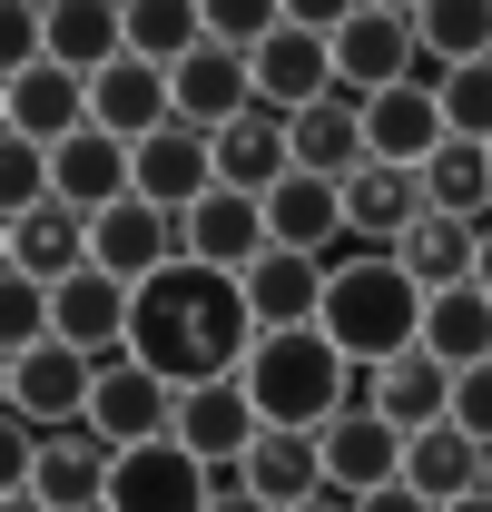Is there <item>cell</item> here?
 <instances>
[{
	"instance_id": "e575fe53",
	"label": "cell",
	"mask_w": 492,
	"mask_h": 512,
	"mask_svg": "<svg viewBox=\"0 0 492 512\" xmlns=\"http://www.w3.org/2000/svg\"><path fill=\"white\" fill-rule=\"evenodd\" d=\"M433 99H443V128H453V138L492 148V60H483V69H443V79H433Z\"/></svg>"
},
{
	"instance_id": "8992f818",
	"label": "cell",
	"mask_w": 492,
	"mask_h": 512,
	"mask_svg": "<svg viewBox=\"0 0 492 512\" xmlns=\"http://www.w3.org/2000/svg\"><path fill=\"white\" fill-rule=\"evenodd\" d=\"M414 60H424V50H414V10H374V0H365V10L335 20V89H345V99L404 89Z\"/></svg>"
},
{
	"instance_id": "836d02e7",
	"label": "cell",
	"mask_w": 492,
	"mask_h": 512,
	"mask_svg": "<svg viewBox=\"0 0 492 512\" xmlns=\"http://www.w3.org/2000/svg\"><path fill=\"white\" fill-rule=\"evenodd\" d=\"M414 50L433 60V79L443 69H483L492 60V0H433V10H414Z\"/></svg>"
},
{
	"instance_id": "30bf717a",
	"label": "cell",
	"mask_w": 492,
	"mask_h": 512,
	"mask_svg": "<svg viewBox=\"0 0 492 512\" xmlns=\"http://www.w3.org/2000/svg\"><path fill=\"white\" fill-rule=\"evenodd\" d=\"M89 256H99V266H109L119 286H148V276L187 266V227L168 217V207L128 197V207H109V217H89Z\"/></svg>"
},
{
	"instance_id": "603a6c76",
	"label": "cell",
	"mask_w": 492,
	"mask_h": 512,
	"mask_svg": "<svg viewBox=\"0 0 492 512\" xmlns=\"http://www.w3.org/2000/svg\"><path fill=\"white\" fill-rule=\"evenodd\" d=\"M404 483H414L433 512H453V503H473V493H492V453L473 444L463 424H433V434L404 444Z\"/></svg>"
},
{
	"instance_id": "e0dca14e",
	"label": "cell",
	"mask_w": 492,
	"mask_h": 512,
	"mask_svg": "<svg viewBox=\"0 0 492 512\" xmlns=\"http://www.w3.org/2000/svg\"><path fill=\"white\" fill-rule=\"evenodd\" d=\"M424 178L414 168H365V178H345V247H404L414 227H424Z\"/></svg>"
},
{
	"instance_id": "5b68a950",
	"label": "cell",
	"mask_w": 492,
	"mask_h": 512,
	"mask_svg": "<svg viewBox=\"0 0 492 512\" xmlns=\"http://www.w3.org/2000/svg\"><path fill=\"white\" fill-rule=\"evenodd\" d=\"M89 434H99L109 453L168 444V434H178V384L148 375L138 355H109V365H99V394H89Z\"/></svg>"
},
{
	"instance_id": "2e32d148",
	"label": "cell",
	"mask_w": 492,
	"mask_h": 512,
	"mask_svg": "<svg viewBox=\"0 0 492 512\" xmlns=\"http://www.w3.org/2000/svg\"><path fill=\"white\" fill-rule=\"evenodd\" d=\"M138 197L187 217L197 197H217V138H197L187 119H168L158 138H138Z\"/></svg>"
},
{
	"instance_id": "d6986e66",
	"label": "cell",
	"mask_w": 492,
	"mask_h": 512,
	"mask_svg": "<svg viewBox=\"0 0 492 512\" xmlns=\"http://www.w3.org/2000/svg\"><path fill=\"white\" fill-rule=\"evenodd\" d=\"M50 306H60V345H79V355H128V316H138V286H119L109 266H89V276H69V286H50Z\"/></svg>"
},
{
	"instance_id": "7c38bea8",
	"label": "cell",
	"mask_w": 492,
	"mask_h": 512,
	"mask_svg": "<svg viewBox=\"0 0 492 512\" xmlns=\"http://www.w3.org/2000/svg\"><path fill=\"white\" fill-rule=\"evenodd\" d=\"M0 128H10V138H30V148H69V138L89 128V79H69L60 60L0 79Z\"/></svg>"
},
{
	"instance_id": "9c48e42d",
	"label": "cell",
	"mask_w": 492,
	"mask_h": 512,
	"mask_svg": "<svg viewBox=\"0 0 492 512\" xmlns=\"http://www.w3.org/2000/svg\"><path fill=\"white\" fill-rule=\"evenodd\" d=\"M315 453H325V493H345V503H365V493H384V483H404V434H394L374 404H345V414L315 434Z\"/></svg>"
},
{
	"instance_id": "b9f144b4",
	"label": "cell",
	"mask_w": 492,
	"mask_h": 512,
	"mask_svg": "<svg viewBox=\"0 0 492 512\" xmlns=\"http://www.w3.org/2000/svg\"><path fill=\"white\" fill-rule=\"evenodd\" d=\"M473 286H483V296H492V227H483V266H473Z\"/></svg>"
},
{
	"instance_id": "cb8c5ba5",
	"label": "cell",
	"mask_w": 492,
	"mask_h": 512,
	"mask_svg": "<svg viewBox=\"0 0 492 512\" xmlns=\"http://www.w3.org/2000/svg\"><path fill=\"white\" fill-rule=\"evenodd\" d=\"M286 178H296V138H286V119H276V109H246L237 128H217V188L276 197Z\"/></svg>"
},
{
	"instance_id": "484cf974",
	"label": "cell",
	"mask_w": 492,
	"mask_h": 512,
	"mask_svg": "<svg viewBox=\"0 0 492 512\" xmlns=\"http://www.w3.org/2000/svg\"><path fill=\"white\" fill-rule=\"evenodd\" d=\"M266 237H276V247H296V256H325V266H335V256H345V188L296 168L286 188L266 197Z\"/></svg>"
},
{
	"instance_id": "52a82bcc",
	"label": "cell",
	"mask_w": 492,
	"mask_h": 512,
	"mask_svg": "<svg viewBox=\"0 0 492 512\" xmlns=\"http://www.w3.org/2000/svg\"><path fill=\"white\" fill-rule=\"evenodd\" d=\"M89 394H99V355H79V345H30V355H10V414L20 424H40V434H69V424H89Z\"/></svg>"
},
{
	"instance_id": "83f0119b",
	"label": "cell",
	"mask_w": 492,
	"mask_h": 512,
	"mask_svg": "<svg viewBox=\"0 0 492 512\" xmlns=\"http://www.w3.org/2000/svg\"><path fill=\"white\" fill-rule=\"evenodd\" d=\"M227 483H246L266 512H296L325 493V453H315V434H256V453H246Z\"/></svg>"
},
{
	"instance_id": "9a60e30c",
	"label": "cell",
	"mask_w": 492,
	"mask_h": 512,
	"mask_svg": "<svg viewBox=\"0 0 492 512\" xmlns=\"http://www.w3.org/2000/svg\"><path fill=\"white\" fill-rule=\"evenodd\" d=\"M237 286H246V316H256V335H296V325L325 316V256L266 247V256L237 276Z\"/></svg>"
},
{
	"instance_id": "4316f807",
	"label": "cell",
	"mask_w": 492,
	"mask_h": 512,
	"mask_svg": "<svg viewBox=\"0 0 492 512\" xmlns=\"http://www.w3.org/2000/svg\"><path fill=\"white\" fill-rule=\"evenodd\" d=\"M168 89H178V119L197 128V138H217V128H237L246 109H256V69H246L237 50H217V40H207Z\"/></svg>"
},
{
	"instance_id": "7a4b0ae2",
	"label": "cell",
	"mask_w": 492,
	"mask_h": 512,
	"mask_svg": "<svg viewBox=\"0 0 492 512\" xmlns=\"http://www.w3.org/2000/svg\"><path fill=\"white\" fill-rule=\"evenodd\" d=\"M424 286L404 276V256H384V247H345L335 266H325V335L345 345V365H394V355H414L424 345Z\"/></svg>"
},
{
	"instance_id": "4dcf8cb0",
	"label": "cell",
	"mask_w": 492,
	"mask_h": 512,
	"mask_svg": "<svg viewBox=\"0 0 492 512\" xmlns=\"http://www.w3.org/2000/svg\"><path fill=\"white\" fill-rule=\"evenodd\" d=\"M197 50H207V0H128V60L178 79Z\"/></svg>"
},
{
	"instance_id": "ffe728a7",
	"label": "cell",
	"mask_w": 492,
	"mask_h": 512,
	"mask_svg": "<svg viewBox=\"0 0 492 512\" xmlns=\"http://www.w3.org/2000/svg\"><path fill=\"white\" fill-rule=\"evenodd\" d=\"M99 256H89V217L79 207H30V217H10V276H30V286H69V276H89Z\"/></svg>"
},
{
	"instance_id": "7bdbcfd3",
	"label": "cell",
	"mask_w": 492,
	"mask_h": 512,
	"mask_svg": "<svg viewBox=\"0 0 492 512\" xmlns=\"http://www.w3.org/2000/svg\"><path fill=\"white\" fill-rule=\"evenodd\" d=\"M10 512H50V503H40V493H10Z\"/></svg>"
},
{
	"instance_id": "74e56055",
	"label": "cell",
	"mask_w": 492,
	"mask_h": 512,
	"mask_svg": "<svg viewBox=\"0 0 492 512\" xmlns=\"http://www.w3.org/2000/svg\"><path fill=\"white\" fill-rule=\"evenodd\" d=\"M453 424L473 434V444L492 453V365H473V375H453Z\"/></svg>"
},
{
	"instance_id": "d590c367",
	"label": "cell",
	"mask_w": 492,
	"mask_h": 512,
	"mask_svg": "<svg viewBox=\"0 0 492 512\" xmlns=\"http://www.w3.org/2000/svg\"><path fill=\"white\" fill-rule=\"evenodd\" d=\"M30 207H50V148L0 138V217H30Z\"/></svg>"
},
{
	"instance_id": "60d3db41",
	"label": "cell",
	"mask_w": 492,
	"mask_h": 512,
	"mask_svg": "<svg viewBox=\"0 0 492 512\" xmlns=\"http://www.w3.org/2000/svg\"><path fill=\"white\" fill-rule=\"evenodd\" d=\"M296 512H355V503H345V493H315V503H296Z\"/></svg>"
},
{
	"instance_id": "f1b7e54d",
	"label": "cell",
	"mask_w": 492,
	"mask_h": 512,
	"mask_svg": "<svg viewBox=\"0 0 492 512\" xmlns=\"http://www.w3.org/2000/svg\"><path fill=\"white\" fill-rule=\"evenodd\" d=\"M50 20V60L69 79H99V69L128 60V10H99V0H60V10H40Z\"/></svg>"
},
{
	"instance_id": "44dd1931",
	"label": "cell",
	"mask_w": 492,
	"mask_h": 512,
	"mask_svg": "<svg viewBox=\"0 0 492 512\" xmlns=\"http://www.w3.org/2000/svg\"><path fill=\"white\" fill-rule=\"evenodd\" d=\"M178 119V89H168V69H148V60H119V69H99L89 79V128H109V138H158V128Z\"/></svg>"
},
{
	"instance_id": "ac0fdd59",
	"label": "cell",
	"mask_w": 492,
	"mask_h": 512,
	"mask_svg": "<svg viewBox=\"0 0 492 512\" xmlns=\"http://www.w3.org/2000/svg\"><path fill=\"white\" fill-rule=\"evenodd\" d=\"M178 227H187V256H197V266H217V276H246L256 256L276 247V237H266V197H237V188L197 197Z\"/></svg>"
},
{
	"instance_id": "ab89813d",
	"label": "cell",
	"mask_w": 492,
	"mask_h": 512,
	"mask_svg": "<svg viewBox=\"0 0 492 512\" xmlns=\"http://www.w3.org/2000/svg\"><path fill=\"white\" fill-rule=\"evenodd\" d=\"M207 512H266V503H256L246 483H227V473H217V503H207Z\"/></svg>"
},
{
	"instance_id": "4fadbf2b",
	"label": "cell",
	"mask_w": 492,
	"mask_h": 512,
	"mask_svg": "<svg viewBox=\"0 0 492 512\" xmlns=\"http://www.w3.org/2000/svg\"><path fill=\"white\" fill-rule=\"evenodd\" d=\"M256 434H266V414L246 404V384H197V394H178V444L207 463V473H237L246 453H256Z\"/></svg>"
},
{
	"instance_id": "3957f363",
	"label": "cell",
	"mask_w": 492,
	"mask_h": 512,
	"mask_svg": "<svg viewBox=\"0 0 492 512\" xmlns=\"http://www.w3.org/2000/svg\"><path fill=\"white\" fill-rule=\"evenodd\" d=\"M246 404L266 414V434H325L345 404H365L355 394V365H345V345L325 335V325H296V335H256V355H246Z\"/></svg>"
},
{
	"instance_id": "8d00e7d4",
	"label": "cell",
	"mask_w": 492,
	"mask_h": 512,
	"mask_svg": "<svg viewBox=\"0 0 492 512\" xmlns=\"http://www.w3.org/2000/svg\"><path fill=\"white\" fill-rule=\"evenodd\" d=\"M276 20H286V10H266V0H207V40L237 50V60H256V50L276 40Z\"/></svg>"
},
{
	"instance_id": "d6a6232c",
	"label": "cell",
	"mask_w": 492,
	"mask_h": 512,
	"mask_svg": "<svg viewBox=\"0 0 492 512\" xmlns=\"http://www.w3.org/2000/svg\"><path fill=\"white\" fill-rule=\"evenodd\" d=\"M424 207H433V217H463V227H492V148L443 138L433 168H424Z\"/></svg>"
},
{
	"instance_id": "8fae6325",
	"label": "cell",
	"mask_w": 492,
	"mask_h": 512,
	"mask_svg": "<svg viewBox=\"0 0 492 512\" xmlns=\"http://www.w3.org/2000/svg\"><path fill=\"white\" fill-rule=\"evenodd\" d=\"M50 197H60V207H79V217L128 207V197H138V148H128V138H109V128H79L69 148H50Z\"/></svg>"
},
{
	"instance_id": "ee69618b",
	"label": "cell",
	"mask_w": 492,
	"mask_h": 512,
	"mask_svg": "<svg viewBox=\"0 0 492 512\" xmlns=\"http://www.w3.org/2000/svg\"><path fill=\"white\" fill-rule=\"evenodd\" d=\"M453 512H492V493H473V503H453Z\"/></svg>"
},
{
	"instance_id": "7402d4cb",
	"label": "cell",
	"mask_w": 492,
	"mask_h": 512,
	"mask_svg": "<svg viewBox=\"0 0 492 512\" xmlns=\"http://www.w3.org/2000/svg\"><path fill=\"white\" fill-rule=\"evenodd\" d=\"M365 404L414 444V434H433V424H453V375L414 345V355H394V365H374V375H365Z\"/></svg>"
},
{
	"instance_id": "6da1fadb",
	"label": "cell",
	"mask_w": 492,
	"mask_h": 512,
	"mask_svg": "<svg viewBox=\"0 0 492 512\" xmlns=\"http://www.w3.org/2000/svg\"><path fill=\"white\" fill-rule=\"evenodd\" d=\"M128 355H138L148 375H168L178 394L246 375V355H256L246 286L217 276V266H197V256L168 266V276H148V286H138V316H128Z\"/></svg>"
},
{
	"instance_id": "f546056e",
	"label": "cell",
	"mask_w": 492,
	"mask_h": 512,
	"mask_svg": "<svg viewBox=\"0 0 492 512\" xmlns=\"http://www.w3.org/2000/svg\"><path fill=\"white\" fill-rule=\"evenodd\" d=\"M424 355L443 365V375L492 365V296H483V286H453V296H433V306H424Z\"/></svg>"
},
{
	"instance_id": "f35d334b",
	"label": "cell",
	"mask_w": 492,
	"mask_h": 512,
	"mask_svg": "<svg viewBox=\"0 0 492 512\" xmlns=\"http://www.w3.org/2000/svg\"><path fill=\"white\" fill-rule=\"evenodd\" d=\"M355 512H433V503H424V493H414V483H384V493H365V503H355Z\"/></svg>"
},
{
	"instance_id": "ba28073f",
	"label": "cell",
	"mask_w": 492,
	"mask_h": 512,
	"mask_svg": "<svg viewBox=\"0 0 492 512\" xmlns=\"http://www.w3.org/2000/svg\"><path fill=\"white\" fill-rule=\"evenodd\" d=\"M207 503H217V473H207L178 434L119 453V473H109V512H207Z\"/></svg>"
},
{
	"instance_id": "1f68e13d",
	"label": "cell",
	"mask_w": 492,
	"mask_h": 512,
	"mask_svg": "<svg viewBox=\"0 0 492 512\" xmlns=\"http://www.w3.org/2000/svg\"><path fill=\"white\" fill-rule=\"evenodd\" d=\"M394 256H404V276H414L424 296H453V286H473V266H483V227H463V217H424Z\"/></svg>"
},
{
	"instance_id": "5bb4252c",
	"label": "cell",
	"mask_w": 492,
	"mask_h": 512,
	"mask_svg": "<svg viewBox=\"0 0 492 512\" xmlns=\"http://www.w3.org/2000/svg\"><path fill=\"white\" fill-rule=\"evenodd\" d=\"M443 138H453V128H443V99H433V79H404V89L365 99V148H374V168H414V178H424Z\"/></svg>"
},
{
	"instance_id": "d4e9b609",
	"label": "cell",
	"mask_w": 492,
	"mask_h": 512,
	"mask_svg": "<svg viewBox=\"0 0 492 512\" xmlns=\"http://www.w3.org/2000/svg\"><path fill=\"white\" fill-rule=\"evenodd\" d=\"M286 138H296V168H306V178H335V188L374 168V148H365V99H345V89H335V99H315L306 119H286Z\"/></svg>"
},
{
	"instance_id": "277c9868",
	"label": "cell",
	"mask_w": 492,
	"mask_h": 512,
	"mask_svg": "<svg viewBox=\"0 0 492 512\" xmlns=\"http://www.w3.org/2000/svg\"><path fill=\"white\" fill-rule=\"evenodd\" d=\"M246 69H256V109L306 119L315 99H335V30L306 20V10H286V20H276V40H266Z\"/></svg>"
}]
</instances>
